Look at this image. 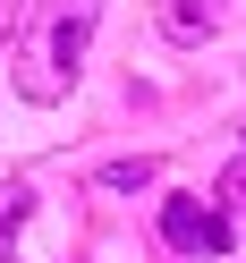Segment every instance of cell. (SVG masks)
Returning <instances> with one entry per match:
<instances>
[{"instance_id": "5b68a950", "label": "cell", "mask_w": 246, "mask_h": 263, "mask_svg": "<svg viewBox=\"0 0 246 263\" xmlns=\"http://www.w3.org/2000/svg\"><path fill=\"white\" fill-rule=\"evenodd\" d=\"M93 187H110V195H144V187H153V161H102V170H93Z\"/></svg>"}, {"instance_id": "8992f818", "label": "cell", "mask_w": 246, "mask_h": 263, "mask_svg": "<svg viewBox=\"0 0 246 263\" xmlns=\"http://www.w3.org/2000/svg\"><path fill=\"white\" fill-rule=\"evenodd\" d=\"M221 204H238V212H246V161H229V170H221Z\"/></svg>"}, {"instance_id": "3957f363", "label": "cell", "mask_w": 246, "mask_h": 263, "mask_svg": "<svg viewBox=\"0 0 246 263\" xmlns=\"http://www.w3.org/2000/svg\"><path fill=\"white\" fill-rule=\"evenodd\" d=\"M221 9L229 0H170L161 9V34L170 43H204V34H221Z\"/></svg>"}, {"instance_id": "6da1fadb", "label": "cell", "mask_w": 246, "mask_h": 263, "mask_svg": "<svg viewBox=\"0 0 246 263\" xmlns=\"http://www.w3.org/2000/svg\"><path fill=\"white\" fill-rule=\"evenodd\" d=\"M93 17H102V0H43V51L17 68V93L26 102H60L93 43Z\"/></svg>"}, {"instance_id": "277c9868", "label": "cell", "mask_w": 246, "mask_h": 263, "mask_svg": "<svg viewBox=\"0 0 246 263\" xmlns=\"http://www.w3.org/2000/svg\"><path fill=\"white\" fill-rule=\"evenodd\" d=\"M26 212H34V187L26 178H0V263H9V238L26 229Z\"/></svg>"}, {"instance_id": "7a4b0ae2", "label": "cell", "mask_w": 246, "mask_h": 263, "mask_svg": "<svg viewBox=\"0 0 246 263\" xmlns=\"http://www.w3.org/2000/svg\"><path fill=\"white\" fill-rule=\"evenodd\" d=\"M161 238L178 246V255H229V212L221 195H161Z\"/></svg>"}]
</instances>
